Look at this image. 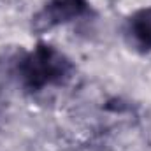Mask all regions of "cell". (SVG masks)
Returning <instances> with one entry per match:
<instances>
[{
  "instance_id": "cell-1",
  "label": "cell",
  "mask_w": 151,
  "mask_h": 151,
  "mask_svg": "<svg viewBox=\"0 0 151 151\" xmlns=\"http://www.w3.org/2000/svg\"><path fill=\"white\" fill-rule=\"evenodd\" d=\"M69 70V62L49 46H40L19 65V76L30 88H42L62 79Z\"/></svg>"
},
{
  "instance_id": "cell-2",
  "label": "cell",
  "mask_w": 151,
  "mask_h": 151,
  "mask_svg": "<svg viewBox=\"0 0 151 151\" xmlns=\"http://www.w3.org/2000/svg\"><path fill=\"white\" fill-rule=\"evenodd\" d=\"M128 37L130 40L142 49H151V9L142 11L134 19H130L128 25Z\"/></svg>"
},
{
  "instance_id": "cell-3",
  "label": "cell",
  "mask_w": 151,
  "mask_h": 151,
  "mask_svg": "<svg viewBox=\"0 0 151 151\" xmlns=\"http://www.w3.org/2000/svg\"><path fill=\"white\" fill-rule=\"evenodd\" d=\"M83 7V2L79 0H56L46 9V18H47V27L53 23L67 21L70 16L77 14V11Z\"/></svg>"
}]
</instances>
